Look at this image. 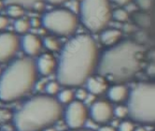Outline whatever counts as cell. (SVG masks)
Wrapping results in <instances>:
<instances>
[{
    "instance_id": "6da1fadb",
    "label": "cell",
    "mask_w": 155,
    "mask_h": 131,
    "mask_svg": "<svg viewBox=\"0 0 155 131\" xmlns=\"http://www.w3.org/2000/svg\"><path fill=\"white\" fill-rule=\"evenodd\" d=\"M100 54L94 39L87 34L77 35L61 49L56 77L61 85L80 87L97 70Z\"/></svg>"
},
{
    "instance_id": "7a4b0ae2",
    "label": "cell",
    "mask_w": 155,
    "mask_h": 131,
    "mask_svg": "<svg viewBox=\"0 0 155 131\" xmlns=\"http://www.w3.org/2000/svg\"><path fill=\"white\" fill-rule=\"evenodd\" d=\"M142 48L136 42H119L100 56L96 71L107 80L117 83L130 81L142 68Z\"/></svg>"
},
{
    "instance_id": "3957f363",
    "label": "cell",
    "mask_w": 155,
    "mask_h": 131,
    "mask_svg": "<svg viewBox=\"0 0 155 131\" xmlns=\"http://www.w3.org/2000/svg\"><path fill=\"white\" fill-rule=\"evenodd\" d=\"M63 104L49 95H37L27 99L12 117L16 131H45L64 116Z\"/></svg>"
},
{
    "instance_id": "277c9868",
    "label": "cell",
    "mask_w": 155,
    "mask_h": 131,
    "mask_svg": "<svg viewBox=\"0 0 155 131\" xmlns=\"http://www.w3.org/2000/svg\"><path fill=\"white\" fill-rule=\"evenodd\" d=\"M38 74L37 63L32 57L12 60L0 75V101L15 102L25 96L35 87Z\"/></svg>"
},
{
    "instance_id": "5b68a950",
    "label": "cell",
    "mask_w": 155,
    "mask_h": 131,
    "mask_svg": "<svg viewBox=\"0 0 155 131\" xmlns=\"http://www.w3.org/2000/svg\"><path fill=\"white\" fill-rule=\"evenodd\" d=\"M130 118L142 125H155V82H142L130 91L127 100Z\"/></svg>"
},
{
    "instance_id": "8992f818",
    "label": "cell",
    "mask_w": 155,
    "mask_h": 131,
    "mask_svg": "<svg viewBox=\"0 0 155 131\" xmlns=\"http://www.w3.org/2000/svg\"><path fill=\"white\" fill-rule=\"evenodd\" d=\"M109 0H83L81 3V20L92 33H101L112 19Z\"/></svg>"
},
{
    "instance_id": "52a82bcc",
    "label": "cell",
    "mask_w": 155,
    "mask_h": 131,
    "mask_svg": "<svg viewBox=\"0 0 155 131\" xmlns=\"http://www.w3.org/2000/svg\"><path fill=\"white\" fill-rule=\"evenodd\" d=\"M42 25L56 36H70L79 25V18L69 8H55L45 13Z\"/></svg>"
},
{
    "instance_id": "ba28073f",
    "label": "cell",
    "mask_w": 155,
    "mask_h": 131,
    "mask_svg": "<svg viewBox=\"0 0 155 131\" xmlns=\"http://www.w3.org/2000/svg\"><path fill=\"white\" fill-rule=\"evenodd\" d=\"M90 115V111L88 110L83 101L74 100L66 107L64 117L68 127L73 130L81 129L86 124Z\"/></svg>"
},
{
    "instance_id": "9c48e42d",
    "label": "cell",
    "mask_w": 155,
    "mask_h": 131,
    "mask_svg": "<svg viewBox=\"0 0 155 131\" xmlns=\"http://www.w3.org/2000/svg\"><path fill=\"white\" fill-rule=\"evenodd\" d=\"M21 46V39L12 32H3L0 34V64L10 63L14 60Z\"/></svg>"
},
{
    "instance_id": "30bf717a",
    "label": "cell",
    "mask_w": 155,
    "mask_h": 131,
    "mask_svg": "<svg viewBox=\"0 0 155 131\" xmlns=\"http://www.w3.org/2000/svg\"><path fill=\"white\" fill-rule=\"evenodd\" d=\"M90 116L99 125H106L114 116V108L106 100L94 101L90 108Z\"/></svg>"
},
{
    "instance_id": "8fae6325",
    "label": "cell",
    "mask_w": 155,
    "mask_h": 131,
    "mask_svg": "<svg viewBox=\"0 0 155 131\" xmlns=\"http://www.w3.org/2000/svg\"><path fill=\"white\" fill-rule=\"evenodd\" d=\"M21 46L27 56L34 57L39 54L43 46V40L35 34L27 33L21 39Z\"/></svg>"
},
{
    "instance_id": "7c38bea8",
    "label": "cell",
    "mask_w": 155,
    "mask_h": 131,
    "mask_svg": "<svg viewBox=\"0 0 155 131\" xmlns=\"http://www.w3.org/2000/svg\"><path fill=\"white\" fill-rule=\"evenodd\" d=\"M36 63L38 73L42 76H49L57 69L58 62L50 52L40 54Z\"/></svg>"
},
{
    "instance_id": "4fadbf2b",
    "label": "cell",
    "mask_w": 155,
    "mask_h": 131,
    "mask_svg": "<svg viewBox=\"0 0 155 131\" xmlns=\"http://www.w3.org/2000/svg\"><path fill=\"white\" fill-rule=\"evenodd\" d=\"M130 95V91L127 86L123 83H116L109 87L107 90V96L110 101L114 103H121L127 101Z\"/></svg>"
},
{
    "instance_id": "5bb4252c",
    "label": "cell",
    "mask_w": 155,
    "mask_h": 131,
    "mask_svg": "<svg viewBox=\"0 0 155 131\" xmlns=\"http://www.w3.org/2000/svg\"><path fill=\"white\" fill-rule=\"evenodd\" d=\"M87 90L94 96L102 95L108 90L107 79L102 76H92L86 82Z\"/></svg>"
},
{
    "instance_id": "9a60e30c",
    "label": "cell",
    "mask_w": 155,
    "mask_h": 131,
    "mask_svg": "<svg viewBox=\"0 0 155 131\" xmlns=\"http://www.w3.org/2000/svg\"><path fill=\"white\" fill-rule=\"evenodd\" d=\"M121 36V31L117 28H106L100 33V40L104 45L111 47L118 44Z\"/></svg>"
},
{
    "instance_id": "2e32d148",
    "label": "cell",
    "mask_w": 155,
    "mask_h": 131,
    "mask_svg": "<svg viewBox=\"0 0 155 131\" xmlns=\"http://www.w3.org/2000/svg\"><path fill=\"white\" fill-rule=\"evenodd\" d=\"M14 30L17 32V34L21 35H25L29 32L31 28V24H30V20L25 19V18H20L17 19L14 22Z\"/></svg>"
},
{
    "instance_id": "e0dca14e",
    "label": "cell",
    "mask_w": 155,
    "mask_h": 131,
    "mask_svg": "<svg viewBox=\"0 0 155 131\" xmlns=\"http://www.w3.org/2000/svg\"><path fill=\"white\" fill-rule=\"evenodd\" d=\"M7 14L12 19L23 18L25 15V8L19 4H8L7 7Z\"/></svg>"
},
{
    "instance_id": "ac0fdd59",
    "label": "cell",
    "mask_w": 155,
    "mask_h": 131,
    "mask_svg": "<svg viewBox=\"0 0 155 131\" xmlns=\"http://www.w3.org/2000/svg\"><path fill=\"white\" fill-rule=\"evenodd\" d=\"M75 93L73 92L72 89L70 88H65L64 90H61L58 93V97L57 99L59 100V102L63 105L64 104H70L71 102L74 101L75 99Z\"/></svg>"
},
{
    "instance_id": "d6986e66",
    "label": "cell",
    "mask_w": 155,
    "mask_h": 131,
    "mask_svg": "<svg viewBox=\"0 0 155 131\" xmlns=\"http://www.w3.org/2000/svg\"><path fill=\"white\" fill-rule=\"evenodd\" d=\"M43 45L50 52H57L61 50L60 41L52 36H48L43 39Z\"/></svg>"
},
{
    "instance_id": "ffe728a7",
    "label": "cell",
    "mask_w": 155,
    "mask_h": 131,
    "mask_svg": "<svg viewBox=\"0 0 155 131\" xmlns=\"http://www.w3.org/2000/svg\"><path fill=\"white\" fill-rule=\"evenodd\" d=\"M60 86L61 83L58 81H51L45 84L44 89H45L47 95L53 96L55 95H58V93L60 92Z\"/></svg>"
},
{
    "instance_id": "44dd1931",
    "label": "cell",
    "mask_w": 155,
    "mask_h": 131,
    "mask_svg": "<svg viewBox=\"0 0 155 131\" xmlns=\"http://www.w3.org/2000/svg\"><path fill=\"white\" fill-rule=\"evenodd\" d=\"M112 19H114L117 22L124 23V22H126L129 19V14L124 8H117V9L113 10Z\"/></svg>"
},
{
    "instance_id": "7402d4cb",
    "label": "cell",
    "mask_w": 155,
    "mask_h": 131,
    "mask_svg": "<svg viewBox=\"0 0 155 131\" xmlns=\"http://www.w3.org/2000/svg\"><path fill=\"white\" fill-rule=\"evenodd\" d=\"M114 115L118 118H124L127 115H129V110L127 105L126 106L119 105L116 108H114Z\"/></svg>"
},
{
    "instance_id": "603a6c76",
    "label": "cell",
    "mask_w": 155,
    "mask_h": 131,
    "mask_svg": "<svg viewBox=\"0 0 155 131\" xmlns=\"http://www.w3.org/2000/svg\"><path fill=\"white\" fill-rule=\"evenodd\" d=\"M37 1L39 0H8L6 3L8 4H19L21 6H23L24 8H32V6L34 5Z\"/></svg>"
},
{
    "instance_id": "cb8c5ba5",
    "label": "cell",
    "mask_w": 155,
    "mask_h": 131,
    "mask_svg": "<svg viewBox=\"0 0 155 131\" xmlns=\"http://www.w3.org/2000/svg\"><path fill=\"white\" fill-rule=\"evenodd\" d=\"M135 1L137 6L143 10L150 9L153 5V0H135Z\"/></svg>"
},
{
    "instance_id": "d4e9b609",
    "label": "cell",
    "mask_w": 155,
    "mask_h": 131,
    "mask_svg": "<svg viewBox=\"0 0 155 131\" xmlns=\"http://www.w3.org/2000/svg\"><path fill=\"white\" fill-rule=\"evenodd\" d=\"M119 131H135L136 127L131 121H123L119 127H118Z\"/></svg>"
},
{
    "instance_id": "484cf974",
    "label": "cell",
    "mask_w": 155,
    "mask_h": 131,
    "mask_svg": "<svg viewBox=\"0 0 155 131\" xmlns=\"http://www.w3.org/2000/svg\"><path fill=\"white\" fill-rule=\"evenodd\" d=\"M75 96L78 100H81V101H84L87 99V97L89 96L88 95V90H84V89H78L77 92L75 93Z\"/></svg>"
},
{
    "instance_id": "4316f807",
    "label": "cell",
    "mask_w": 155,
    "mask_h": 131,
    "mask_svg": "<svg viewBox=\"0 0 155 131\" xmlns=\"http://www.w3.org/2000/svg\"><path fill=\"white\" fill-rule=\"evenodd\" d=\"M9 25V21L7 16L0 15V31H3L8 28Z\"/></svg>"
},
{
    "instance_id": "83f0119b",
    "label": "cell",
    "mask_w": 155,
    "mask_h": 131,
    "mask_svg": "<svg viewBox=\"0 0 155 131\" xmlns=\"http://www.w3.org/2000/svg\"><path fill=\"white\" fill-rule=\"evenodd\" d=\"M33 9L36 10V12H42V10L45 8V3H44L43 0H39V1H37L34 5L32 6Z\"/></svg>"
},
{
    "instance_id": "f1b7e54d",
    "label": "cell",
    "mask_w": 155,
    "mask_h": 131,
    "mask_svg": "<svg viewBox=\"0 0 155 131\" xmlns=\"http://www.w3.org/2000/svg\"><path fill=\"white\" fill-rule=\"evenodd\" d=\"M30 24H31V27H33V28H39L41 25H42V20L41 19H39V18H37V17H35V18H32L31 20H30Z\"/></svg>"
},
{
    "instance_id": "f546056e",
    "label": "cell",
    "mask_w": 155,
    "mask_h": 131,
    "mask_svg": "<svg viewBox=\"0 0 155 131\" xmlns=\"http://www.w3.org/2000/svg\"><path fill=\"white\" fill-rule=\"evenodd\" d=\"M112 1L119 6H126L132 1V0H112Z\"/></svg>"
},
{
    "instance_id": "4dcf8cb0",
    "label": "cell",
    "mask_w": 155,
    "mask_h": 131,
    "mask_svg": "<svg viewBox=\"0 0 155 131\" xmlns=\"http://www.w3.org/2000/svg\"><path fill=\"white\" fill-rule=\"evenodd\" d=\"M98 131H116V129L111 126L104 125L103 126H101L100 128L98 129Z\"/></svg>"
},
{
    "instance_id": "1f68e13d",
    "label": "cell",
    "mask_w": 155,
    "mask_h": 131,
    "mask_svg": "<svg viewBox=\"0 0 155 131\" xmlns=\"http://www.w3.org/2000/svg\"><path fill=\"white\" fill-rule=\"evenodd\" d=\"M47 1H48L50 4H51V5L57 6V5H61V4L65 3L66 1H68V0H47Z\"/></svg>"
},
{
    "instance_id": "d6a6232c",
    "label": "cell",
    "mask_w": 155,
    "mask_h": 131,
    "mask_svg": "<svg viewBox=\"0 0 155 131\" xmlns=\"http://www.w3.org/2000/svg\"><path fill=\"white\" fill-rule=\"evenodd\" d=\"M135 131H147V129L144 127H137L135 129Z\"/></svg>"
},
{
    "instance_id": "836d02e7",
    "label": "cell",
    "mask_w": 155,
    "mask_h": 131,
    "mask_svg": "<svg viewBox=\"0 0 155 131\" xmlns=\"http://www.w3.org/2000/svg\"><path fill=\"white\" fill-rule=\"evenodd\" d=\"M3 8H4V2L2 1V0H0V12L3 9Z\"/></svg>"
},
{
    "instance_id": "e575fe53",
    "label": "cell",
    "mask_w": 155,
    "mask_h": 131,
    "mask_svg": "<svg viewBox=\"0 0 155 131\" xmlns=\"http://www.w3.org/2000/svg\"><path fill=\"white\" fill-rule=\"evenodd\" d=\"M76 131H93L90 129H79V130H76Z\"/></svg>"
},
{
    "instance_id": "d590c367",
    "label": "cell",
    "mask_w": 155,
    "mask_h": 131,
    "mask_svg": "<svg viewBox=\"0 0 155 131\" xmlns=\"http://www.w3.org/2000/svg\"><path fill=\"white\" fill-rule=\"evenodd\" d=\"M77 1H79V2H81H81L83 1V0H77Z\"/></svg>"
},
{
    "instance_id": "8d00e7d4",
    "label": "cell",
    "mask_w": 155,
    "mask_h": 131,
    "mask_svg": "<svg viewBox=\"0 0 155 131\" xmlns=\"http://www.w3.org/2000/svg\"><path fill=\"white\" fill-rule=\"evenodd\" d=\"M1 73H2V69H1V68H0V75H1Z\"/></svg>"
},
{
    "instance_id": "74e56055",
    "label": "cell",
    "mask_w": 155,
    "mask_h": 131,
    "mask_svg": "<svg viewBox=\"0 0 155 131\" xmlns=\"http://www.w3.org/2000/svg\"><path fill=\"white\" fill-rule=\"evenodd\" d=\"M5 1H8V0H5Z\"/></svg>"
},
{
    "instance_id": "f35d334b",
    "label": "cell",
    "mask_w": 155,
    "mask_h": 131,
    "mask_svg": "<svg viewBox=\"0 0 155 131\" xmlns=\"http://www.w3.org/2000/svg\"><path fill=\"white\" fill-rule=\"evenodd\" d=\"M154 131H155V130H154Z\"/></svg>"
}]
</instances>
